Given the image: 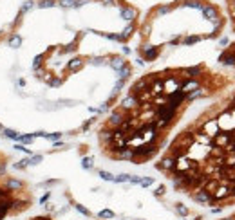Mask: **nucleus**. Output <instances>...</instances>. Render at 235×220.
<instances>
[{
    "label": "nucleus",
    "mask_w": 235,
    "mask_h": 220,
    "mask_svg": "<svg viewBox=\"0 0 235 220\" xmlns=\"http://www.w3.org/2000/svg\"><path fill=\"white\" fill-rule=\"evenodd\" d=\"M4 135L7 137V139H13V141H18V134L15 132V130H11V128H4Z\"/></svg>",
    "instance_id": "obj_6"
},
{
    "label": "nucleus",
    "mask_w": 235,
    "mask_h": 220,
    "mask_svg": "<svg viewBox=\"0 0 235 220\" xmlns=\"http://www.w3.org/2000/svg\"><path fill=\"white\" fill-rule=\"evenodd\" d=\"M33 137H35V135H18V141L22 144H29V142L33 141Z\"/></svg>",
    "instance_id": "obj_9"
},
{
    "label": "nucleus",
    "mask_w": 235,
    "mask_h": 220,
    "mask_svg": "<svg viewBox=\"0 0 235 220\" xmlns=\"http://www.w3.org/2000/svg\"><path fill=\"white\" fill-rule=\"evenodd\" d=\"M20 43H22V38H20L18 34H15V36L9 38V47H18Z\"/></svg>",
    "instance_id": "obj_7"
},
{
    "label": "nucleus",
    "mask_w": 235,
    "mask_h": 220,
    "mask_svg": "<svg viewBox=\"0 0 235 220\" xmlns=\"http://www.w3.org/2000/svg\"><path fill=\"white\" fill-rule=\"evenodd\" d=\"M156 168L199 206L235 207V87L179 130Z\"/></svg>",
    "instance_id": "obj_2"
},
{
    "label": "nucleus",
    "mask_w": 235,
    "mask_h": 220,
    "mask_svg": "<svg viewBox=\"0 0 235 220\" xmlns=\"http://www.w3.org/2000/svg\"><path fill=\"white\" fill-rule=\"evenodd\" d=\"M4 188L9 189L11 193H17V191H20V189L24 188V182L20 179H15V177H7L6 182H4Z\"/></svg>",
    "instance_id": "obj_5"
},
{
    "label": "nucleus",
    "mask_w": 235,
    "mask_h": 220,
    "mask_svg": "<svg viewBox=\"0 0 235 220\" xmlns=\"http://www.w3.org/2000/svg\"><path fill=\"white\" fill-rule=\"evenodd\" d=\"M217 63L222 69H228L235 74V40H232L226 47H222V51L217 56Z\"/></svg>",
    "instance_id": "obj_3"
},
{
    "label": "nucleus",
    "mask_w": 235,
    "mask_h": 220,
    "mask_svg": "<svg viewBox=\"0 0 235 220\" xmlns=\"http://www.w3.org/2000/svg\"><path fill=\"white\" fill-rule=\"evenodd\" d=\"M49 199V193H45V195H43V197H42V199H40V202H42V204H43V202H45V200Z\"/></svg>",
    "instance_id": "obj_13"
},
{
    "label": "nucleus",
    "mask_w": 235,
    "mask_h": 220,
    "mask_svg": "<svg viewBox=\"0 0 235 220\" xmlns=\"http://www.w3.org/2000/svg\"><path fill=\"white\" fill-rule=\"evenodd\" d=\"M40 160H42V155H36V157H33V159H31V162H29V164H38Z\"/></svg>",
    "instance_id": "obj_12"
},
{
    "label": "nucleus",
    "mask_w": 235,
    "mask_h": 220,
    "mask_svg": "<svg viewBox=\"0 0 235 220\" xmlns=\"http://www.w3.org/2000/svg\"><path fill=\"white\" fill-rule=\"evenodd\" d=\"M217 220H235V209L230 211V213H226V215H222L221 218H217Z\"/></svg>",
    "instance_id": "obj_10"
},
{
    "label": "nucleus",
    "mask_w": 235,
    "mask_h": 220,
    "mask_svg": "<svg viewBox=\"0 0 235 220\" xmlns=\"http://www.w3.org/2000/svg\"><path fill=\"white\" fill-rule=\"evenodd\" d=\"M224 11H226V16H228L230 31L235 34V0H224Z\"/></svg>",
    "instance_id": "obj_4"
},
{
    "label": "nucleus",
    "mask_w": 235,
    "mask_h": 220,
    "mask_svg": "<svg viewBox=\"0 0 235 220\" xmlns=\"http://www.w3.org/2000/svg\"><path fill=\"white\" fill-rule=\"evenodd\" d=\"M235 87V74L201 61L168 67L136 80L98 130L101 153L145 164L161 153L170 132L196 103Z\"/></svg>",
    "instance_id": "obj_1"
},
{
    "label": "nucleus",
    "mask_w": 235,
    "mask_h": 220,
    "mask_svg": "<svg viewBox=\"0 0 235 220\" xmlns=\"http://www.w3.org/2000/svg\"><path fill=\"white\" fill-rule=\"evenodd\" d=\"M99 218H114V213L112 211H109V209H103V211H99V215H98Z\"/></svg>",
    "instance_id": "obj_8"
},
{
    "label": "nucleus",
    "mask_w": 235,
    "mask_h": 220,
    "mask_svg": "<svg viewBox=\"0 0 235 220\" xmlns=\"http://www.w3.org/2000/svg\"><path fill=\"white\" fill-rule=\"evenodd\" d=\"M76 209H78L80 213H83V215H85V217H91V211H89V209H85V207H83V206H76Z\"/></svg>",
    "instance_id": "obj_11"
}]
</instances>
